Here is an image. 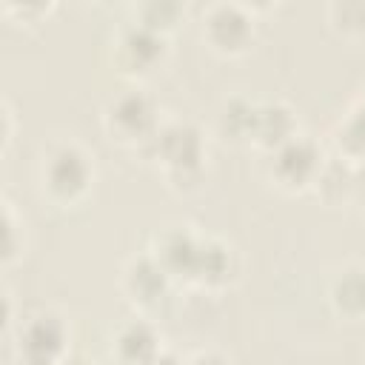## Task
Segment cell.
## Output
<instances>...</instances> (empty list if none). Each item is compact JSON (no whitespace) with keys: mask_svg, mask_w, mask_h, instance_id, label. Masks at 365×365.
<instances>
[{"mask_svg":"<svg viewBox=\"0 0 365 365\" xmlns=\"http://www.w3.org/2000/svg\"><path fill=\"white\" fill-rule=\"evenodd\" d=\"M177 14H180V6H174V3H160V6L157 3H148V6L140 9V26H145V29H151V31L160 34V29L174 26Z\"/></svg>","mask_w":365,"mask_h":365,"instance_id":"14","label":"cell"},{"mask_svg":"<svg viewBox=\"0 0 365 365\" xmlns=\"http://www.w3.org/2000/svg\"><path fill=\"white\" fill-rule=\"evenodd\" d=\"M331 11H342L336 26H342V29H365V6L362 3H334Z\"/></svg>","mask_w":365,"mask_h":365,"instance_id":"15","label":"cell"},{"mask_svg":"<svg viewBox=\"0 0 365 365\" xmlns=\"http://www.w3.org/2000/svg\"><path fill=\"white\" fill-rule=\"evenodd\" d=\"M165 271L157 259H140L134 262L128 271H125V288L134 299L140 302H151L163 294V285H165Z\"/></svg>","mask_w":365,"mask_h":365,"instance_id":"11","label":"cell"},{"mask_svg":"<svg viewBox=\"0 0 365 365\" xmlns=\"http://www.w3.org/2000/svg\"><path fill=\"white\" fill-rule=\"evenodd\" d=\"M151 140L157 143V154L163 151V157L168 160L171 168L197 165V160H200V134L185 123H174V125L157 131Z\"/></svg>","mask_w":365,"mask_h":365,"instance_id":"6","label":"cell"},{"mask_svg":"<svg viewBox=\"0 0 365 365\" xmlns=\"http://www.w3.org/2000/svg\"><path fill=\"white\" fill-rule=\"evenodd\" d=\"M351 194H356L359 200H365V165L354 174V185H351Z\"/></svg>","mask_w":365,"mask_h":365,"instance_id":"16","label":"cell"},{"mask_svg":"<svg viewBox=\"0 0 365 365\" xmlns=\"http://www.w3.org/2000/svg\"><path fill=\"white\" fill-rule=\"evenodd\" d=\"M106 120H108L111 134H117L120 140H145V137H154L157 134L154 106H151V100H145L137 91L117 97L108 106Z\"/></svg>","mask_w":365,"mask_h":365,"instance_id":"2","label":"cell"},{"mask_svg":"<svg viewBox=\"0 0 365 365\" xmlns=\"http://www.w3.org/2000/svg\"><path fill=\"white\" fill-rule=\"evenodd\" d=\"M43 185L54 200H74L88 185V163L74 145L54 148L43 163Z\"/></svg>","mask_w":365,"mask_h":365,"instance_id":"1","label":"cell"},{"mask_svg":"<svg viewBox=\"0 0 365 365\" xmlns=\"http://www.w3.org/2000/svg\"><path fill=\"white\" fill-rule=\"evenodd\" d=\"M205 29H208V40L225 51H240L251 37V20L240 6H228V3L208 9Z\"/></svg>","mask_w":365,"mask_h":365,"instance_id":"4","label":"cell"},{"mask_svg":"<svg viewBox=\"0 0 365 365\" xmlns=\"http://www.w3.org/2000/svg\"><path fill=\"white\" fill-rule=\"evenodd\" d=\"M117 51H120V66L125 71H145L163 54V40H160L157 31L137 23V26H131L120 34Z\"/></svg>","mask_w":365,"mask_h":365,"instance_id":"5","label":"cell"},{"mask_svg":"<svg viewBox=\"0 0 365 365\" xmlns=\"http://www.w3.org/2000/svg\"><path fill=\"white\" fill-rule=\"evenodd\" d=\"M231 274V254L220 242H200L194 277L202 282H222Z\"/></svg>","mask_w":365,"mask_h":365,"instance_id":"13","label":"cell"},{"mask_svg":"<svg viewBox=\"0 0 365 365\" xmlns=\"http://www.w3.org/2000/svg\"><path fill=\"white\" fill-rule=\"evenodd\" d=\"M114 351L123 365H151L157 359V339L148 325L131 322L117 334Z\"/></svg>","mask_w":365,"mask_h":365,"instance_id":"10","label":"cell"},{"mask_svg":"<svg viewBox=\"0 0 365 365\" xmlns=\"http://www.w3.org/2000/svg\"><path fill=\"white\" fill-rule=\"evenodd\" d=\"M251 137L262 145H285L288 140H294V120L291 111L279 103H268L254 108V123H251Z\"/></svg>","mask_w":365,"mask_h":365,"instance_id":"8","label":"cell"},{"mask_svg":"<svg viewBox=\"0 0 365 365\" xmlns=\"http://www.w3.org/2000/svg\"><path fill=\"white\" fill-rule=\"evenodd\" d=\"M20 348L29 356L40 359H54V354L63 348V325L51 314L34 317L23 331H20Z\"/></svg>","mask_w":365,"mask_h":365,"instance_id":"7","label":"cell"},{"mask_svg":"<svg viewBox=\"0 0 365 365\" xmlns=\"http://www.w3.org/2000/svg\"><path fill=\"white\" fill-rule=\"evenodd\" d=\"M14 365H51V359H40V356H29V354H23Z\"/></svg>","mask_w":365,"mask_h":365,"instance_id":"17","label":"cell"},{"mask_svg":"<svg viewBox=\"0 0 365 365\" xmlns=\"http://www.w3.org/2000/svg\"><path fill=\"white\" fill-rule=\"evenodd\" d=\"M331 297H334L336 308L345 314L365 311V271H359V268L342 271L331 288Z\"/></svg>","mask_w":365,"mask_h":365,"instance_id":"12","label":"cell"},{"mask_svg":"<svg viewBox=\"0 0 365 365\" xmlns=\"http://www.w3.org/2000/svg\"><path fill=\"white\" fill-rule=\"evenodd\" d=\"M319 165H322L319 151L314 148V143H308L302 137H294L285 145H279L277 157H274V174L288 188L314 182L319 174Z\"/></svg>","mask_w":365,"mask_h":365,"instance_id":"3","label":"cell"},{"mask_svg":"<svg viewBox=\"0 0 365 365\" xmlns=\"http://www.w3.org/2000/svg\"><path fill=\"white\" fill-rule=\"evenodd\" d=\"M197 251L200 242L188 234V231H168L163 234V240L157 242V262L163 265L165 274H194V262H197Z\"/></svg>","mask_w":365,"mask_h":365,"instance_id":"9","label":"cell"},{"mask_svg":"<svg viewBox=\"0 0 365 365\" xmlns=\"http://www.w3.org/2000/svg\"><path fill=\"white\" fill-rule=\"evenodd\" d=\"M191 365H222V359H217V356H197Z\"/></svg>","mask_w":365,"mask_h":365,"instance_id":"18","label":"cell"}]
</instances>
